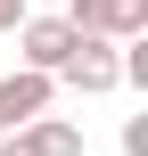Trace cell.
<instances>
[{
    "label": "cell",
    "instance_id": "obj_1",
    "mask_svg": "<svg viewBox=\"0 0 148 156\" xmlns=\"http://www.w3.org/2000/svg\"><path fill=\"white\" fill-rule=\"evenodd\" d=\"M66 25L99 33V41H140L148 33V0H66Z\"/></svg>",
    "mask_w": 148,
    "mask_h": 156
},
{
    "label": "cell",
    "instance_id": "obj_2",
    "mask_svg": "<svg viewBox=\"0 0 148 156\" xmlns=\"http://www.w3.org/2000/svg\"><path fill=\"white\" fill-rule=\"evenodd\" d=\"M58 74H66V82H74L82 99H99V90H115V82H124V58H115V41L82 33V41H74V58H66Z\"/></svg>",
    "mask_w": 148,
    "mask_h": 156
},
{
    "label": "cell",
    "instance_id": "obj_3",
    "mask_svg": "<svg viewBox=\"0 0 148 156\" xmlns=\"http://www.w3.org/2000/svg\"><path fill=\"white\" fill-rule=\"evenodd\" d=\"M49 90H58V74H33V66L0 74V132H25L33 115H49Z\"/></svg>",
    "mask_w": 148,
    "mask_h": 156
},
{
    "label": "cell",
    "instance_id": "obj_4",
    "mask_svg": "<svg viewBox=\"0 0 148 156\" xmlns=\"http://www.w3.org/2000/svg\"><path fill=\"white\" fill-rule=\"evenodd\" d=\"M16 41H25V66H33V74H58V66L74 58V41H82V33H74L66 16H25V25H16Z\"/></svg>",
    "mask_w": 148,
    "mask_h": 156
},
{
    "label": "cell",
    "instance_id": "obj_5",
    "mask_svg": "<svg viewBox=\"0 0 148 156\" xmlns=\"http://www.w3.org/2000/svg\"><path fill=\"white\" fill-rule=\"evenodd\" d=\"M0 156H82V132L66 115H33L25 132H0Z\"/></svg>",
    "mask_w": 148,
    "mask_h": 156
},
{
    "label": "cell",
    "instance_id": "obj_6",
    "mask_svg": "<svg viewBox=\"0 0 148 156\" xmlns=\"http://www.w3.org/2000/svg\"><path fill=\"white\" fill-rule=\"evenodd\" d=\"M124 156H148V115H124Z\"/></svg>",
    "mask_w": 148,
    "mask_h": 156
},
{
    "label": "cell",
    "instance_id": "obj_7",
    "mask_svg": "<svg viewBox=\"0 0 148 156\" xmlns=\"http://www.w3.org/2000/svg\"><path fill=\"white\" fill-rule=\"evenodd\" d=\"M25 25V0H0V33H16Z\"/></svg>",
    "mask_w": 148,
    "mask_h": 156
}]
</instances>
